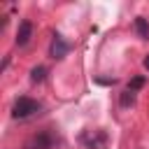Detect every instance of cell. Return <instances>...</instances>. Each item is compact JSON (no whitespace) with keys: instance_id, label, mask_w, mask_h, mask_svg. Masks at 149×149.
Instances as JSON below:
<instances>
[{"instance_id":"1","label":"cell","mask_w":149,"mask_h":149,"mask_svg":"<svg viewBox=\"0 0 149 149\" xmlns=\"http://www.w3.org/2000/svg\"><path fill=\"white\" fill-rule=\"evenodd\" d=\"M40 109H42V105H40L35 98L21 95V98L14 102V107H12V116H14V119H28V116L37 114Z\"/></svg>"},{"instance_id":"9","label":"cell","mask_w":149,"mask_h":149,"mask_svg":"<svg viewBox=\"0 0 149 149\" xmlns=\"http://www.w3.org/2000/svg\"><path fill=\"white\" fill-rule=\"evenodd\" d=\"M142 86H144V77H133V79H130V84H128V88H130V91H135V93H137Z\"/></svg>"},{"instance_id":"8","label":"cell","mask_w":149,"mask_h":149,"mask_svg":"<svg viewBox=\"0 0 149 149\" xmlns=\"http://www.w3.org/2000/svg\"><path fill=\"white\" fill-rule=\"evenodd\" d=\"M133 102H135V91L126 88V91L121 93V107H128V105H133Z\"/></svg>"},{"instance_id":"4","label":"cell","mask_w":149,"mask_h":149,"mask_svg":"<svg viewBox=\"0 0 149 149\" xmlns=\"http://www.w3.org/2000/svg\"><path fill=\"white\" fill-rule=\"evenodd\" d=\"M68 51H70V44L61 37V35H54V40H51V47H49V54H51V58H56V61H61V58H65L68 56Z\"/></svg>"},{"instance_id":"3","label":"cell","mask_w":149,"mask_h":149,"mask_svg":"<svg viewBox=\"0 0 149 149\" xmlns=\"http://www.w3.org/2000/svg\"><path fill=\"white\" fill-rule=\"evenodd\" d=\"M79 140L86 149H105V144H107V135L102 130H84L79 135Z\"/></svg>"},{"instance_id":"5","label":"cell","mask_w":149,"mask_h":149,"mask_svg":"<svg viewBox=\"0 0 149 149\" xmlns=\"http://www.w3.org/2000/svg\"><path fill=\"white\" fill-rule=\"evenodd\" d=\"M30 35H33V23H30L28 19H23V21L19 23V30H16V44H19V47H26V44L30 42Z\"/></svg>"},{"instance_id":"7","label":"cell","mask_w":149,"mask_h":149,"mask_svg":"<svg viewBox=\"0 0 149 149\" xmlns=\"http://www.w3.org/2000/svg\"><path fill=\"white\" fill-rule=\"evenodd\" d=\"M44 74H47V68L44 65H37V68H33L30 70V81H44Z\"/></svg>"},{"instance_id":"2","label":"cell","mask_w":149,"mask_h":149,"mask_svg":"<svg viewBox=\"0 0 149 149\" xmlns=\"http://www.w3.org/2000/svg\"><path fill=\"white\" fill-rule=\"evenodd\" d=\"M54 142H56V137L49 130H37L35 135H30L23 142V149H51Z\"/></svg>"},{"instance_id":"10","label":"cell","mask_w":149,"mask_h":149,"mask_svg":"<svg viewBox=\"0 0 149 149\" xmlns=\"http://www.w3.org/2000/svg\"><path fill=\"white\" fill-rule=\"evenodd\" d=\"M144 68H147V70H149V56H147V58H144Z\"/></svg>"},{"instance_id":"6","label":"cell","mask_w":149,"mask_h":149,"mask_svg":"<svg viewBox=\"0 0 149 149\" xmlns=\"http://www.w3.org/2000/svg\"><path fill=\"white\" fill-rule=\"evenodd\" d=\"M135 30H137V35H140L142 40H149V23H147L142 16L135 19Z\"/></svg>"}]
</instances>
